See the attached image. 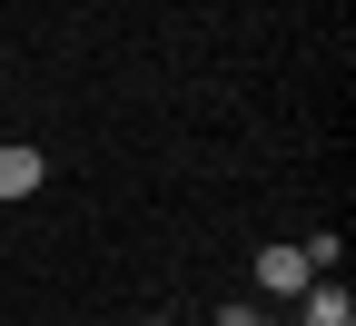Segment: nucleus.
Segmentation results:
<instances>
[{"label":"nucleus","mask_w":356,"mask_h":326,"mask_svg":"<svg viewBox=\"0 0 356 326\" xmlns=\"http://www.w3.org/2000/svg\"><path fill=\"white\" fill-rule=\"evenodd\" d=\"M297 326H356V297L337 287V277H317V287L297 297Z\"/></svg>","instance_id":"obj_2"},{"label":"nucleus","mask_w":356,"mask_h":326,"mask_svg":"<svg viewBox=\"0 0 356 326\" xmlns=\"http://www.w3.org/2000/svg\"><path fill=\"white\" fill-rule=\"evenodd\" d=\"M218 326H277V316H257V307H218Z\"/></svg>","instance_id":"obj_4"},{"label":"nucleus","mask_w":356,"mask_h":326,"mask_svg":"<svg viewBox=\"0 0 356 326\" xmlns=\"http://www.w3.org/2000/svg\"><path fill=\"white\" fill-rule=\"evenodd\" d=\"M257 287H267V297H307V287H317L307 247H257Z\"/></svg>","instance_id":"obj_1"},{"label":"nucleus","mask_w":356,"mask_h":326,"mask_svg":"<svg viewBox=\"0 0 356 326\" xmlns=\"http://www.w3.org/2000/svg\"><path fill=\"white\" fill-rule=\"evenodd\" d=\"M40 178H50V158H40L30 138H10V149H0V198H30Z\"/></svg>","instance_id":"obj_3"}]
</instances>
